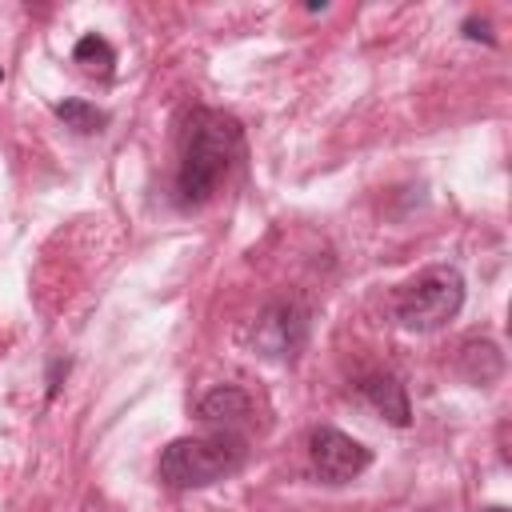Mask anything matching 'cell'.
Here are the masks:
<instances>
[{
	"label": "cell",
	"instance_id": "cell-10",
	"mask_svg": "<svg viewBox=\"0 0 512 512\" xmlns=\"http://www.w3.org/2000/svg\"><path fill=\"white\" fill-rule=\"evenodd\" d=\"M56 116H60L68 128H76V132H100V128L108 124V112H100V108L88 104V100H64V104H56Z\"/></svg>",
	"mask_w": 512,
	"mask_h": 512
},
{
	"label": "cell",
	"instance_id": "cell-1",
	"mask_svg": "<svg viewBox=\"0 0 512 512\" xmlns=\"http://www.w3.org/2000/svg\"><path fill=\"white\" fill-rule=\"evenodd\" d=\"M240 160V124L216 108H196L184 128V152L176 168L180 204H204L220 192Z\"/></svg>",
	"mask_w": 512,
	"mask_h": 512
},
{
	"label": "cell",
	"instance_id": "cell-12",
	"mask_svg": "<svg viewBox=\"0 0 512 512\" xmlns=\"http://www.w3.org/2000/svg\"><path fill=\"white\" fill-rule=\"evenodd\" d=\"M0 80H4V72H0Z\"/></svg>",
	"mask_w": 512,
	"mask_h": 512
},
{
	"label": "cell",
	"instance_id": "cell-9",
	"mask_svg": "<svg viewBox=\"0 0 512 512\" xmlns=\"http://www.w3.org/2000/svg\"><path fill=\"white\" fill-rule=\"evenodd\" d=\"M72 60L88 72V76H100V80H108L112 76V64H116V52H112V44L104 40V36H96V32H88V36H80L76 40V48H72Z\"/></svg>",
	"mask_w": 512,
	"mask_h": 512
},
{
	"label": "cell",
	"instance_id": "cell-11",
	"mask_svg": "<svg viewBox=\"0 0 512 512\" xmlns=\"http://www.w3.org/2000/svg\"><path fill=\"white\" fill-rule=\"evenodd\" d=\"M484 512H508V508H484Z\"/></svg>",
	"mask_w": 512,
	"mask_h": 512
},
{
	"label": "cell",
	"instance_id": "cell-3",
	"mask_svg": "<svg viewBox=\"0 0 512 512\" xmlns=\"http://www.w3.org/2000/svg\"><path fill=\"white\" fill-rule=\"evenodd\" d=\"M460 304H464V276L452 264H432L400 288L396 320L408 332H436L460 312Z\"/></svg>",
	"mask_w": 512,
	"mask_h": 512
},
{
	"label": "cell",
	"instance_id": "cell-2",
	"mask_svg": "<svg viewBox=\"0 0 512 512\" xmlns=\"http://www.w3.org/2000/svg\"><path fill=\"white\" fill-rule=\"evenodd\" d=\"M244 464V440L236 432H208V436H184L172 440L160 452V480L168 488H208Z\"/></svg>",
	"mask_w": 512,
	"mask_h": 512
},
{
	"label": "cell",
	"instance_id": "cell-7",
	"mask_svg": "<svg viewBox=\"0 0 512 512\" xmlns=\"http://www.w3.org/2000/svg\"><path fill=\"white\" fill-rule=\"evenodd\" d=\"M360 396H364L388 424H396V428H404V424L412 420L408 396H404V388H400L392 376H368V380H360Z\"/></svg>",
	"mask_w": 512,
	"mask_h": 512
},
{
	"label": "cell",
	"instance_id": "cell-5",
	"mask_svg": "<svg viewBox=\"0 0 512 512\" xmlns=\"http://www.w3.org/2000/svg\"><path fill=\"white\" fill-rule=\"evenodd\" d=\"M252 340L264 356L272 360H292L304 340H308V312L296 304V300H276L260 312L256 328H252Z\"/></svg>",
	"mask_w": 512,
	"mask_h": 512
},
{
	"label": "cell",
	"instance_id": "cell-8",
	"mask_svg": "<svg viewBox=\"0 0 512 512\" xmlns=\"http://www.w3.org/2000/svg\"><path fill=\"white\" fill-rule=\"evenodd\" d=\"M456 368L468 384H492L504 372V356L492 340H464L460 356H456Z\"/></svg>",
	"mask_w": 512,
	"mask_h": 512
},
{
	"label": "cell",
	"instance_id": "cell-4",
	"mask_svg": "<svg viewBox=\"0 0 512 512\" xmlns=\"http://www.w3.org/2000/svg\"><path fill=\"white\" fill-rule=\"evenodd\" d=\"M308 452H312V468L324 484H348L372 464V452L340 428H316L308 440Z\"/></svg>",
	"mask_w": 512,
	"mask_h": 512
},
{
	"label": "cell",
	"instance_id": "cell-6",
	"mask_svg": "<svg viewBox=\"0 0 512 512\" xmlns=\"http://www.w3.org/2000/svg\"><path fill=\"white\" fill-rule=\"evenodd\" d=\"M200 420L208 424V428H216V432H236L248 416H252V400H248V392H240V388H232V384H220V388H212L204 400H200Z\"/></svg>",
	"mask_w": 512,
	"mask_h": 512
}]
</instances>
